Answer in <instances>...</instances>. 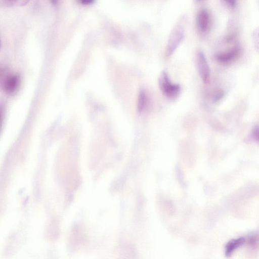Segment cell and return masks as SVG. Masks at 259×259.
I'll return each mask as SVG.
<instances>
[{
    "label": "cell",
    "instance_id": "obj_8",
    "mask_svg": "<svg viewBox=\"0 0 259 259\" xmlns=\"http://www.w3.org/2000/svg\"><path fill=\"white\" fill-rule=\"evenodd\" d=\"M147 96L144 90H141L139 94L138 107L139 111H143L146 105Z\"/></svg>",
    "mask_w": 259,
    "mask_h": 259
},
{
    "label": "cell",
    "instance_id": "obj_10",
    "mask_svg": "<svg viewBox=\"0 0 259 259\" xmlns=\"http://www.w3.org/2000/svg\"><path fill=\"white\" fill-rule=\"evenodd\" d=\"M257 236L256 235H252L249 237V243L252 246L255 245L257 243Z\"/></svg>",
    "mask_w": 259,
    "mask_h": 259
},
{
    "label": "cell",
    "instance_id": "obj_12",
    "mask_svg": "<svg viewBox=\"0 0 259 259\" xmlns=\"http://www.w3.org/2000/svg\"><path fill=\"white\" fill-rule=\"evenodd\" d=\"M227 3L231 7H234L236 5V1H226Z\"/></svg>",
    "mask_w": 259,
    "mask_h": 259
},
{
    "label": "cell",
    "instance_id": "obj_13",
    "mask_svg": "<svg viewBox=\"0 0 259 259\" xmlns=\"http://www.w3.org/2000/svg\"><path fill=\"white\" fill-rule=\"evenodd\" d=\"M1 38H0V49H1Z\"/></svg>",
    "mask_w": 259,
    "mask_h": 259
},
{
    "label": "cell",
    "instance_id": "obj_3",
    "mask_svg": "<svg viewBox=\"0 0 259 259\" xmlns=\"http://www.w3.org/2000/svg\"><path fill=\"white\" fill-rule=\"evenodd\" d=\"M196 63L200 78L204 83H208L210 79L209 67L204 54L201 51L197 53Z\"/></svg>",
    "mask_w": 259,
    "mask_h": 259
},
{
    "label": "cell",
    "instance_id": "obj_7",
    "mask_svg": "<svg viewBox=\"0 0 259 259\" xmlns=\"http://www.w3.org/2000/svg\"><path fill=\"white\" fill-rule=\"evenodd\" d=\"M245 241V238L243 237L230 240L225 245V256L227 257L231 256L235 250L244 244Z\"/></svg>",
    "mask_w": 259,
    "mask_h": 259
},
{
    "label": "cell",
    "instance_id": "obj_11",
    "mask_svg": "<svg viewBox=\"0 0 259 259\" xmlns=\"http://www.w3.org/2000/svg\"><path fill=\"white\" fill-rule=\"evenodd\" d=\"M224 92L222 91L219 92L217 93L213 98V100L215 101H218L220 100L222 97L224 96Z\"/></svg>",
    "mask_w": 259,
    "mask_h": 259
},
{
    "label": "cell",
    "instance_id": "obj_2",
    "mask_svg": "<svg viewBox=\"0 0 259 259\" xmlns=\"http://www.w3.org/2000/svg\"><path fill=\"white\" fill-rule=\"evenodd\" d=\"M158 84L162 94L168 98L175 99L181 92L180 85L170 81L167 72L165 70H162L159 75Z\"/></svg>",
    "mask_w": 259,
    "mask_h": 259
},
{
    "label": "cell",
    "instance_id": "obj_4",
    "mask_svg": "<svg viewBox=\"0 0 259 259\" xmlns=\"http://www.w3.org/2000/svg\"><path fill=\"white\" fill-rule=\"evenodd\" d=\"M241 52V47L237 46L228 51L217 54L215 58L221 64H228L236 60L240 56Z\"/></svg>",
    "mask_w": 259,
    "mask_h": 259
},
{
    "label": "cell",
    "instance_id": "obj_6",
    "mask_svg": "<svg viewBox=\"0 0 259 259\" xmlns=\"http://www.w3.org/2000/svg\"><path fill=\"white\" fill-rule=\"evenodd\" d=\"M196 22L198 28L202 32L208 30L210 25V16L206 9H202L198 12Z\"/></svg>",
    "mask_w": 259,
    "mask_h": 259
},
{
    "label": "cell",
    "instance_id": "obj_5",
    "mask_svg": "<svg viewBox=\"0 0 259 259\" xmlns=\"http://www.w3.org/2000/svg\"><path fill=\"white\" fill-rule=\"evenodd\" d=\"M20 76L17 74L7 76L3 82V89L9 95L15 94L19 88L20 84Z\"/></svg>",
    "mask_w": 259,
    "mask_h": 259
},
{
    "label": "cell",
    "instance_id": "obj_1",
    "mask_svg": "<svg viewBox=\"0 0 259 259\" xmlns=\"http://www.w3.org/2000/svg\"><path fill=\"white\" fill-rule=\"evenodd\" d=\"M185 17H182L172 29L165 51L166 56H170L183 40L185 35Z\"/></svg>",
    "mask_w": 259,
    "mask_h": 259
},
{
    "label": "cell",
    "instance_id": "obj_9",
    "mask_svg": "<svg viewBox=\"0 0 259 259\" xmlns=\"http://www.w3.org/2000/svg\"><path fill=\"white\" fill-rule=\"evenodd\" d=\"M5 116V108L3 105H0V133L1 132Z\"/></svg>",
    "mask_w": 259,
    "mask_h": 259
}]
</instances>
